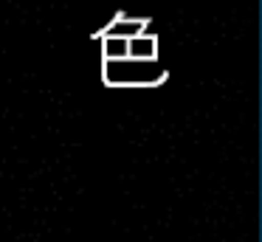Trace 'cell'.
Here are the masks:
<instances>
[{"mask_svg": "<svg viewBox=\"0 0 262 242\" xmlns=\"http://www.w3.org/2000/svg\"><path fill=\"white\" fill-rule=\"evenodd\" d=\"M104 54H107L110 59H124L127 56V37H113V34H110Z\"/></svg>", "mask_w": 262, "mask_h": 242, "instance_id": "cell-1", "label": "cell"}]
</instances>
